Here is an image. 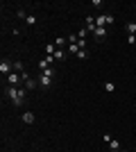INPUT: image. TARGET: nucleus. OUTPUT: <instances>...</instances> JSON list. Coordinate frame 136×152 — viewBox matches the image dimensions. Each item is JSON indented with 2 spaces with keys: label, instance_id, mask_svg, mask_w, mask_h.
I'll return each mask as SVG.
<instances>
[{
  "label": "nucleus",
  "instance_id": "obj_10",
  "mask_svg": "<svg viewBox=\"0 0 136 152\" xmlns=\"http://www.w3.org/2000/svg\"><path fill=\"white\" fill-rule=\"evenodd\" d=\"M109 150H111V152H120L123 148H120V143H118L116 139H109Z\"/></svg>",
  "mask_w": 136,
  "mask_h": 152
},
{
  "label": "nucleus",
  "instance_id": "obj_22",
  "mask_svg": "<svg viewBox=\"0 0 136 152\" xmlns=\"http://www.w3.org/2000/svg\"><path fill=\"white\" fill-rule=\"evenodd\" d=\"M127 43H136V34H127Z\"/></svg>",
  "mask_w": 136,
  "mask_h": 152
},
{
  "label": "nucleus",
  "instance_id": "obj_25",
  "mask_svg": "<svg viewBox=\"0 0 136 152\" xmlns=\"http://www.w3.org/2000/svg\"><path fill=\"white\" fill-rule=\"evenodd\" d=\"M134 80H136V77H134Z\"/></svg>",
  "mask_w": 136,
  "mask_h": 152
},
{
  "label": "nucleus",
  "instance_id": "obj_17",
  "mask_svg": "<svg viewBox=\"0 0 136 152\" xmlns=\"http://www.w3.org/2000/svg\"><path fill=\"white\" fill-rule=\"evenodd\" d=\"M36 84H39V82H34L32 77H30V80L25 82V89H27V91H32V89H36Z\"/></svg>",
  "mask_w": 136,
  "mask_h": 152
},
{
  "label": "nucleus",
  "instance_id": "obj_21",
  "mask_svg": "<svg viewBox=\"0 0 136 152\" xmlns=\"http://www.w3.org/2000/svg\"><path fill=\"white\" fill-rule=\"evenodd\" d=\"M86 57H89V52H86V50H79L77 52V59H86Z\"/></svg>",
  "mask_w": 136,
  "mask_h": 152
},
{
  "label": "nucleus",
  "instance_id": "obj_1",
  "mask_svg": "<svg viewBox=\"0 0 136 152\" xmlns=\"http://www.w3.org/2000/svg\"><path fill=\"white\" fill-rule=\"evenodd\" d=\"M5 93H7V98L12 100L14 107H23V102L27 100V98H25V95H27V89H25V86H7Z\"/></svg>",
  "mask_w": 136,
  "mask_h": 152
},
{
  "label": "nucleus",
  "instance_id": "obj_6",
  "mask_svg": "<svg viewBox=\"0 0 136 152\" xmlns=\"http://www.w3.org/2000/svg\"><path fill=\"white\" fill-rule=\"evenodd\" d=\"M84 27H86L89 32H95V30H97V25H95V18H93V16H86V18H84Z\"/></svg>",
  "mask_w": 136,
  "mask_h": 152
},
{
  "label": "nucleus",
  "instance_id": "obj_24",
  "mask_svg": "<svg viewBox=\"0 0 136 152\" xmlns=\"http://www.w3.org/2000/svg\"><path fill=\"white\" fill-rule=\"evenodd\" d=\"M12 152H16V150H12Z\"/></svg>",
  "mask_w": 136,
  "mask_h": 152
},
{
  "label": "nucleus",
  "instance_id": "obj_8",
  "mask_svg": "<svg viewBox=\"0 0 136 152\" xmlns=\"http://www.w3.org/2000/svg\"><path fill=\"white\" fill-rule=\"evenodd\" d=\"M93 37H95V39H97V41H102V39H104V37H107V27H97V30H95V32H93Z\"/></svg>",
  "mask_w": 136,
  "mask_h": 152
},
{
  "label": "nucleus",
  "instance_id": "obj_23",
  "mask_svg": "<svg viewBox=\"0 0 136 152\" xmlns=\"http://www.w3.org/2000/svg\"><path fill=\"white\" fill-rule=\"evenodd\" d=\"M134 9H136V2H134Z\"/></svg>",
  "mask_w": 136,
  "mask_h": 152
},
{
  "label": "nucleus",
  "instance_id": "obj_13",
  "mask_svg": "<svg viewBox=\"0 0 136 152\" xmlns=\"http://www.w3.org/2000/svg\"><path fill=\"white\" fill-rule=\"evenodd\" d=\"M77 37H79V41H86V37H89V30H86V27H79V30H77Z\"/></svg>",
  "mask_w": 136,
  "mask_h": 152
},
{
  "label": "nucleus",
  "instance_id": "obj_16",
  "mask_svg": "<svg viewBox=\"0 0 136 152\" xmlns=\"http://www.w3.org/2000/svg\"><path fill=\"white\" fill-rule=\"evenodd\" d=\"M14 73H20V75L25 73V68H23V64H20V61H14Z\"/></svg>",
  "mask_w": 136,
  "mask_h": 152
},
{
  "label": "nucleus",
  "instance_id": "obj_19",
  "mask_svg": "<svg viewBox=\"0 0 136 152\" xmlns=\"http://www.w3.org/2000/svg\"><path fill=\"white\" fill-rule=\"evenodd\" d=\"M104 91H109V93H111V91H116V84H113V82H107V84H104Z\"/></svg>",
  "mask_w": 136,
  "mask_h": 152
},
{
  "label": "nucleus",
  "instance_id": "obj_18",
  "mask_svg": "<svg viewBox=\"0 0 136 152\" xmlns=\"http://www.w3.org/2000/svg\"><path fill=\"white\" fill-rule=\"evenodd\" d=\"M66 43H68V39H64V37H59L57 41H55V45H57V48H64Z\"/></svg>",
  "mask_w": 136,
  "mask_h": 152
},
{
  "label": "nucleus",
  "instance_id": "obj_11",
  "mask_svg": "<svg viewBox=\"0 0 136 152\" xmlns=\"http://www.w3.org/2000/svg\"><path fill=\"white\" fill-rule=\"evenodd\" d=\"M95 25L97 27H107V14H100V16H97V18H95Z\"/></svg>",
  "mask_w": 136,
  "mask_h": 152
},
{
  "label": "nucleus",
  "instance_id": "obj_2",
  "mask_svg": "<svg viewBox=\"0 0 136 152\" xmlns=\"http://www.w3.org/2000/svg\"><path fill=\"white\" fill-rule=\"evenodd\" d=\"M52 82H55V68H48L39 75V86L41 89H50Z\"/></svg>",
  "mask_w": 136,
  "mask_h": 152
},
{
  "label": "nucleus",
  "instance_id": "obj_7",
  "mask_svg": "<svg viewBox=\"0 0 136 152\" xmlns=\"http://www.w3.org/2000/svg\"><path fill=\"white\" fill-rule=\"evenodd\" d=\"M52 57H55V61H64V59L68 57V52H66V50H61V48H57V50H55V55H52Z\"/></svg>",
  "mask_w": 136,
  "mask_h": 152
},
{
  "label": "nucleus",
  "instance_id": "obj_12",
  "mask_svg": "<svg viewBox=\"0 0 136 152\" xmlns=\"http://www.w3.org/2000/svg\"><path fill=\"white\" fill-rule=\"evenodd\" d=\"M125 32H127V34H136V23H134V20L125 23Z\"/></svg>",
  "mask_w": 136,
  "mask_h": 152
},
{
  "label": "nucleus",
  "instance_id": "obj_9",
  "mask_svg": "<svg viewBox=\"0 0 136 152\" xmlns=\"http://www.w3.org/2000/svg\"><path fill=\"white\" fill-rule=\"evenodd\" d=\"M20 118H23V123H25V125H32V123H34V114H32V111H25Z\"/></svg>",
  "mask_w": 136,
  "mask_h": 152
},
{
  "label": "nucleus",
  "instance_id": "obj_5",
  "mask_svg": "<svg viewBox=\"0 0 136 152\" xmlns=\"http://www.w3.org/2000/svg\"><path fill=\"white\" fill-rule=\"evenodd\" d=\"M7 82H9V86H23V77H20V73H12V75H7Z\"/></svg>",
  "mask_w": 136,
  "mask_h": 152
},
{
  "label": "nucleus",
  "instance_id": "obj_14",
  "mask_svg": "<svg viewBox=\"0 0 136 152\" xmlns=\"http://www.w3.org/2000/svg\"><path fill=\"white\" fill-rule=\"evenodd\" d=\"M25 23H27V25H36V16H34V14H27V16H25Z\"/></svg>",
  "mask_w": 136,
  "mask_h": 152
},
{
  "label": "nucleus",
  "instance_id": "obj_20",
  "mask_svg": "<svg viewBox=\"0 0 136 152\" xmlns=\"http://www.w3.org/2000/svg\"><path fill=\"white\" fill-rule=\"evenodd\" d=\"M16 16H18V18H23V20H25V16H27V12H25V9H18V12H16Z\"/></svg>",
  "mask_w": 136,
  "mask_h": 152
},
{
  "label": "nucleus",
  "instance_id": "obj_3",
  "mask_svg": "<svg viewBox=\"0 0 136 152\" xmlns=\"http://www.w3.org/2000/svg\"><path fill=\"white\" fill-rule=\"evenodd\" d=\"M52 64H55V57H52V55H45V57H43V59L39 61V70L43 73V70L52 68Z\"/></svg>",
  "mask_w": 136,
  "mask_h": 152
},
{
  "label": "nucleus",
  "instance_id": "obj_4",
  "mask_svg": "<svg viewBox=\"0 0 136 152\" xmlns=\"http://www.w3.org/2000/svg\"><path fill=\"white\" fill-rule=\"evenodd\" d=\"M0 73H2V75H12L14 73V61L2 59V61H0Z\"/></svg>",
  "mask_w": 136,
  "mask_h": 152
},
{
  "label": "nucleus",
  "instance_id": "obj_15",
  "mask_svg": "<svg viewBox=\"0 0 136 152\" xmlns=\"http://www.w3.org/2000/svg\"><path fill=\"white\" fill-rule=\"evenodd\" d=\"M55 50H57L55 43H45V55H55Z\"/></svg>",
  "mask_w": 136,
  "mask_h": 152
}]
</instances>
